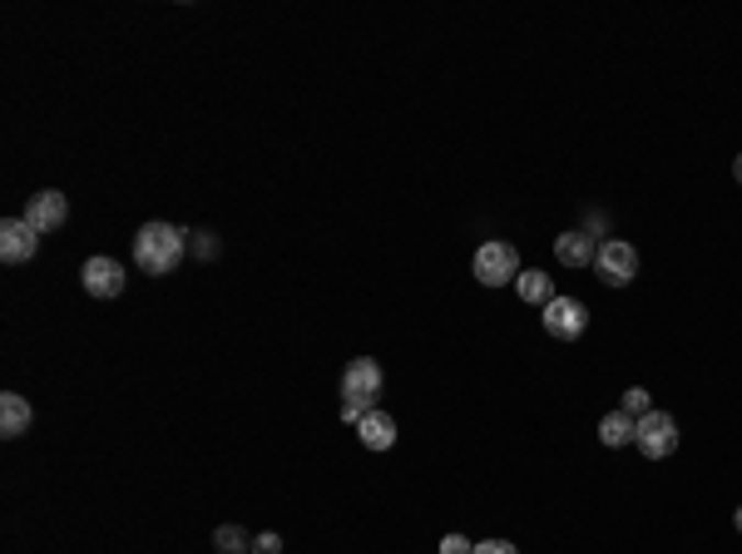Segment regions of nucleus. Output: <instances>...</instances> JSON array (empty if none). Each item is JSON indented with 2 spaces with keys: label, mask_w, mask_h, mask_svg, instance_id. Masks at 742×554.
Instances as JSON below:
<instances>
[{
  "label": "nucleus",
  "mask_w": 742,
  "mask_h": 554,
  "mask_svg": "<svg viewBox=\"0 0 742 554\" xmlns=\"http://www.w3.org/2000/svg\"><path fill=\"white\" fill-rule=\"evenodd\" d=\"M184 253H188V233H178L174 223H144L134 233V263L144 267L148 277H168L178 263H184Z\"/></svg>",
  "instance_id": "obj_1"
},
{
  "label": "nucleus",
  "mask_w": 742,
  "mask_h": 554,
  "mask_svg": "<svg viewBox=\"0 0 742 554\" xmlns=\"http://www.w3.org/2000/svg\"><path fill=\"white\" fill-rule=\"evenodd\" d=\"M470 273H475V282H480V287H505V282H514L524 267H520V253H514V243H505V237H490V243L475 247Z\"/></svg>",
  "instance_id": "obj_2"
},
{
  "label": "nucleus",
  "mask_w": 742,
  "mask_h": 554,
  "mask_svg": "<svg viewBox=\"0 0 742 554\" xmlns=\"http://www.w3.org/2000/svg\"><path fill=\"white\" fill-rule=\"evenodd\" d=\"M386 376L372 356H356L342 372V406H356V411H376V396H381Z\"/></svg>",
  "instance_id": "obj_3"
},
{
  "label": "nucleus",
  "mask_w": 742,
  "mask_h": 554,
  "mask_svg": "<svg viewBox=\"0 0 742 554\" xmlns=\"http://www.w3.org/2000/svg\"><path fill=\"white\" fill-rule=\"evenodd\" d=\"M633 445H639L649 461H668V455L678 451V421L653 406V411L639 416V425H633Z\"/></svg>",
  "instance_id": "obj_4"
},
{
  "label": "nucleus",
  "mask_w": 742,
  "mask_h": 554,
  "mask_svg": "<svg viewBox=\"0 0 742 554\" xmlns=\"http://www.w3.org/2000/svg\"><path fill=\"white\" fill-rule=\"evenodd\" d=\"M594 273H599V282H609V287H629L633 277H639V247L623 243V237H603L599 257H594Z\"/></svg>",
  "instance_id": "obj_5"
},
{
  "label": "nucleus",
  "mask_w": 742,
  "mask_h": 554,
  "mask_svg": "<svg viewBox=\"0 0 742 554\" xmlns=\"http://www.w3.org/2000/svg\"><path fill=\"white\" fill-rule=\"evenodd\" d=\"M540 322L554 342H579L584 326H589V307H584L579 297H554V302L540 312Z\"/></svg>",
  "instance_id": "obj_6"
},
{
  "label": "nucleus",
  "mask_w": 742,
  "mask_h": 554,
  "mask_svg": "<svg viewBox=\"0 0 742 554\" xmlns=\"http://www.w3.org/2000/svg\"><path fill=\"white\" fill-rule=\"evenodd\" d=\"M20 218H25L35 233H55V228L69 223V198L59 193V188H40V193L25 203V213H20Z\"/></svg>",
  "instance_id": "obj_7"
},
{
  "label": "nucleus",
  "mask_w": 742,
  "mask_h": 554,
  "mask_svg": "<svg viewBox=\"0 0 742 554\" xmlns=\"http://www.w3.org/2000/svg\"><path fill=\"white\" fill-rule=\"evenodd\" d=\"M79 282H85V292L89 297H99V302H109V297H119L124 292V267L114 263V257H89L85 267H79Z\"/></svg>",
  "instance_id": "obj_8"
},
{
  "label": "nucleus",
  "mask_w": 742,
  "mask_h": 554,
  "mask_svg": "<svg viewBox=\"0 0 742 554\" xmlns=\"http://www.w3.org/2000/svg\"><path fill=\"white\" fill-rule=\"evenodd\" d=\"M35 247H40V233L25 223V218H5L0 223V263H30L35 257Z\"/></svg>",
  "instance_id": "obj_9"
},
{
  "label": "nucleus",
  "mask_w": 742,
  "mask_h": 554,
  "mask_svg": "<svg viewBox=\"0 0 742 554\" xmlns=\"http://www.w3.org/2000/svg\"><path fill=\"white\" fill-rule=\"evenodd\" d=\"M554 257H560V267H594L599 243L589 233H579V228H569V233L554 237Z\"/></svg>",
  "instance_id": "obj_10"
},
{
  "label": "nucleus",
  "mask_w": 742,
  "mask_h": 554,
  "mask_svg": "<svg viewBox=\"0 0 742 554\" xmlns=\"http://www.w3.org/2000/svg\"><path fill=\"white\" fill-rule=\"evenodd\" d=\"M30 425H35V411H30L25 396H20V391L0 396V435H5V441H15V435H25Z\"/></svg>",
  "instance_id": "obj_11"
},
{
  "label": "nucleus",
  "mask_w": 742,
  "mask_h": 554,
  "mask_svg": "<svg viewBox=\"0 0 742 554\" xmlns=\"http://www.w3.org/2000/svg\"><path fill=\"white\" fill-rule=\"evenodd\" d=\"M356 441H362L366 451H391L396 445V421L386 411H366L362 425H356Z\"/></svg>",
  "instance_id": "obj_12"
},
{
  "label": "nucleus",
  "mask_w": 742,
  "mask_h": 554,
  "mask_svg": "<svg viewBox=\"0 0 742 554\" xmlns=\"http://www.w3.org/2000/svg\"><path fill=\"white\" fill-rule=\"evenodd\" d=\"M514 292H520V302L540 307V312L554 302V297H560V292H554V277H544V273H520V277H514Z\"/></svg>",
  "instance_id": "obj_13"
},
{
  "label": "nucleus",
  "mask_w": 742,
  "mask_h": 554,
  "mask_svg": "<svg viewBox=\"0 0 742 554\" xmlns=\"http://www.w3.org/2000/svg\"><path fill=\"white\" fill-rule=\"evenodd\" d=\"M633 425H639V421H633L629 411H609V416L599 421V441L609 445V451H619V445H633Z\"/></svg>",
  "instance_id": "obj_14"
},
{
  "label": "nucleus",
  "mask_w": 742,
  "mask_h": 554,
  "mask_svg": "<svg viewBox=\"0 0 742 554\" xmlns=\"http://www.w3.org/2000/svg\"><path fill=\"white\" fill-rule=\"evenodd\" d=\"M213 550H218V554H243V550H247V534L237 530V524H223V530L213 534Z\"/></svg>",
  "instance_id": "obj_15"
},
{
  "label": "nucleus",
  "mask_w": 742,
  "mask_h": 554,
  "mask_svg": "<svg viewBox=\"0 0 742 554\" xmlns=\"http://www.w3.org/2000/svg\"><path fill=\"white\" fill-rule=\"evenodd\" d=\"M619 411H629L633 421H639V416H649L653 406H649V391H643V386H629V391H623V401H619Z\"/></svg>",
  "instance_id": "obj_16"
},
{
  "label": "nucleus",
  "mask_w": 742,
  "mask_h": 554,
  "mask_svg": "<svg viewBox=\"0 0 742 554\" xmlns=\"http://www.w3.org/2000/svg\"><path fill=\"white\" fill-rule=\"evenodd\" d=\"M441 554H475V544L465 540V534H445V540H441Z\"/></svg>",
  "instance_id": "obj_17"
},
{
  "label": "nucleus",
  "mask_w": 742,
  "mask_h": 554,
  "mask_svg": "<svg viewBox=\"0 0 742 554\" xmlns=\"http://www.w3.org/2000/svg\"><path fill=\"white\" fill-rule=\"evenodd\" d=\"M253 550H257V554H277V550H283V534L263 530V534H257V540H253Z\"/></svg>",
  "instance_id": "obj_18"
},
{
  "label": "nucleus",
  "mask_w": 742,
  "mask_h": 554,
  "mask_svg": "<svg viewBox=\"0 0 742 554\" xmlns=\"http://www.w3.org/2000/svg\"><path fill=\"white\" fill-rule=\"evenodd\" d=\"M475 554H520V550H514L510 540H480L475 544Z\"/></svg>",
  "instance_id": "obj_19"
},
{
  "label": "nucleus",
  "mask_w": 742,
  "mask_h": 554,
  "mask_svg": "<svg viewBox=\"0 0 742 554\" xmlns=\"http://www.w3.org/2000/svg\"><path fill=\"white\" fill-rule=\"evenodd\" d=\"M732 178H738V184H742V154L732 158Z\"/></svg>",
  "instance_id": "obj_20"
},
{
  "label": "nucleus",
  "mask_w": 742,
  "mask_h": 554,
  "mask_svg": "<svg viewBox=\"0 0 742 554\" xmlns=\"http://www.w3.org/2000/svg\"><path fill=\"white\" fill-rule=\"evenodd\" d=\"M732 524H738V534H742V505H738V514H732Z\"/></svg>",
  "instance_id": "obj_21"
}]
</instances>
